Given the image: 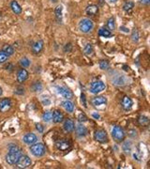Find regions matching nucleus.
<instances>
[{
  "mask_svg": "<svg viewBox=\"0 0 150 169\" xmlns=\"http://www.w3.org/2000/svg\"><path fill=\"white\" fill-rule=\"evenodd\" d=\"M30 152L35 157H41L46 153V148L42 143H35L30 147Z\"/></svg>",
  "mask_w": 150,
  "mask_h": 169,
  "instance_id": "1",
  "label": "nucleus"
},
{
  "mask_svg": "<svg viewBox=\"0 0 150 169\" xmlns=\"http://www.w3.org/2000/svg\"><path fill=\"white\" fill-rule=\"evenodd\" d=\"M94 28V23L87 18H84L79 23V29L83 33H88Z\"/></svg>",
  "mask_w": 150,
  "mask_h": 169,
  "instance_id": "2",
  "label": "nucleus"
},
{
  "mask_svg": "<svg viewBox=\"0 0 150 169\" xmlns=\"http://www.w3.org/2000/svg\"><path fill=\"white\" fill-rule=\"evenodd\" d=\"M32 162H31V159L27 156V155H21L16 163V166L18 168H21V169H23V168H28L30 167Z\"/></svg>",
  "mask_w": 150,
  "mask_h": 169,
  "instance_id": "3",
  "label": "nucleus"
},
{
  "mask_svg": "<svg viewBox=\"0 0 150 169\" xmlns=\"http://www.w3.org/2000/svg\"><path fill=\"white\" fill-rule=\"evenodd\" d=\"M112 136L116 142H122L125 138V133L120 126H114L112 130Z\"/></svg>",
  "mask_w": 150,
  "mask_h": 169,
  "instance_id": "4",
  "label": "nucleus"
},
{
  "mask_svg": "<svg viewBox=\"0 0 150 169\" xmlns=\"http://www.w3.org/2000/svg\"><path fill=\"white\" fill-rule=\"evenodd\" d=\"M105 88H106L105 84L102 81H101V80H98V81H95V82H93L91 84V86H90V92L93 93V94H98V93L102 92Z\"/></svg>",
  "mask_w": 150,
  "mask_h": 169,
  "instance_id": "5",
  "label": "nucleus"
},
{
  "mask_svg": "<svg viewBox=\"0 0 150 169\" xmlns=\"http://www.w3.org/2000/svg\"><path fill=\"white\" fill-rule=\"evenodd\" d=\"M94 138L96 141L102 144H105L108 142V136L104 130H97L94 133Z\"/></svg>",
  "mask_w": 150,
  "mask_h": 169,
  "instance_id": "6",
  "label": "nucleus"
},
{
  "mask_svg": "<svg viewBox=\"0 0 150 169\" xmlns=\"http://www.w3.org/2000/svg\"><path fill=\"white\" fill-rule=\"evenodd\" d=\"M12 107V102L9 98H5L0 100V112L1 113H7L10 110Z\"/></svg>",
  "mask_w": 150,
  "mask_h": 169,
  "instance_id": "7",
  "label": "nucleus"
},
{
  "mask_svg": "<svg viewBox=\"0 0 150 169\" xmlns=\"http://www.w3.org/2000/svg\"><path fill=\"white\" fill-rule=\"evenodd\" d=\"M57 92L60 96H62L63 98L67 99V100H70L73 98V93L72 91L66 87H57Z\"/></svg>",
  "mask_w": 150,
  "mask_h": 169,
  "instance_id": "8",
  "label": "nucleus"
},
{
  "mask_svg": "<svg viewBox=\"0 0 150 169\" xmlns=\"http://www.w3.org/2000/svg\"><path fill=\"white\" fill-rule=\"evenodd\" d=\"M56 147L58 150L66 151V150H69L70 149L71 145H70V142L69 140L61 139V140H58L56 142Z\"/></svg>",
  "mask_w": 150,
  "mask_h": 169,
  "instance_id": "9",
  "label": "nucleus"
},
{
  "mask_svg": "<svg viewBox=\"0 0 150 169\" xmlns=\"http://www.w3.org/2000/svg\"><path fill=\"white\" fill-rule=\"evenodd\" d=\"M22 155V151L21 152H10L6 155V161L10 165H14L16 164L19 157Z\"/></svg>",
  "mask_w": 150,
  "mask_h": 169,
  "instance_id": "10",
  "label": "nucleus"
},
{
  "mask_svg": "<svg viewBox=\"0 0 150 169\" xmlns=\"http://www.w3.org/2000/svg\"><path fill=\"white\" fill-rule=\"evenodd\" d=\"M91 103L95 107H104L107 104V99L104 96H97L92 99Z\"/></svg>",
  "mask_w": 150,
  "mask_h": 169,
  "instance_id": "11",
  "label": "nucleus"
},
{
  "mask_svg": "<svg viewBox=\"0 0 150 169\" xmlns=\"http://www.w3.org/2000/svg\"><path fill=\"white\" fill-rule=\"evenodd\" d=\"M132 105H133V103H132V100L130 97H128V96H125V97L122 98V100H121V106H122V108L125 111L131 110Z\"/></svg>",
  "mask_w": 150,
  "mask_h": 169,
  "instance_id": "12",
  "label": "nucleus"
},
{
  "mask_svg": "<svg viewBox=\"0 0 150 169\" xmlns=\"http://www.w3.org/2000/svg\"><path fill=\"white\" fill-rule=\"evenodd\" d=\"M23 140L27 145H33L38 141V136L35 133H27L26 135H24Z\"/></svg>",
  "mask_w": 150,
  "mask_h": 169,
  "instance_id": "13",
  "label": "nucleus"
},
{
  "mask_svg": "<svg viewBox=\"0 0 150 169\" xmlns=\"http://www.w3.org/2000/svg\"><path fill=\"white\" fill-rule=\"evenodd\" d=\"M28 78V72L26 69H20L17 72V80L19 83H23Z\"/></svg>",
  "mask_w": 150,
  "mask_h": 169,
  "instance_id": "14",
  "label": "nucleus"
},
{
  "mask_svg": "<svg viewBox=\"0 0 150 169\" xmlns=\"http://www.w3.org/2000/svg\"><path fill=\"white\" fill-rule=\"evenodd\" d=\"M52 119H53V121L54 123H60L63 121V119H64V116L62 114L61 111L59 110H55L52 114Z\"/></svg>",
  "mask_w": 150,
  "mask_h": 169,
  "instance_id": "15",
  "label": "nucleus"
},
{
  "mask_svg": "<svg viewBox=\"0 0 150 169\" xmlns=\"http://www.w3.org/2000/svg\"><path fill=\"white\" fill-rule=\"evenodd\" d=\"M43 49V41L42 40H37L33 43L32 45V52L35 54V55H38L40 54Z\"/></svg>",
  "mask_w": 150,
  "mask_h": 169,
  "instance_id": "16",
  "label": "nucleus"
},
{
  "mask_svg": "<svg viewBox=\"0 0 150 169\" xmlns=\"http://www.w3.org/2000/svg\"><path fill=\"white\" fill-rule=\"evenodd\" d=\"M63 128L65 130V132L67 133H72L74 131V122L70 118H67L64 121V125Z\"/></svg>",
  "mask_w": 150,
  "mask_h": 169,
  "instance_id": "17",
  "label": "nucleus"
},
{
  "mask_svg": "<svg viewBox=\"0 0 150 169\" xmlns=\"http://www.w3.org/2000/svg\"><path fill=\"white\" fill-rule=\"evenodd\" d=\"M75 129V132H76L77 135L79 137H83V136H85L86 133H87V130L86 128L82 124V123H78L76 125V128H74Z\"/></svg>",
  "mask_w": 150,
  "mask_h": 169,
  "instance_id": "18",
  "label": "nucleus"
},
{
  "mask_svg": "<svg viewBox=\"0 0 150 169\" xmlns=\"http://www.w3.org/2000/svg\"><path fill=\"white\" fill-rule=\"evenodd\" d=\"M62 107L69 113H72L74 111V104L72 102H70L69 100H67V101H64L62 102L61 104Z\"/></svg>",
  "mask_w": 150,
  "mask_h": 169,
  "instance_id": "19",
  "label": "nucleus"
},
{
  "mask_svg": "<svg viewBox=\"0 0 150 169\" xmlns=\"http://www.w3.org/2000/svg\"><path fill=\"white\" fill-rule=\"evenodd\" d=\"M86 13L88 15H91V16H96L98 12V7L96 6V5H89L86 10H85Z\"/></svg>",
  "mask_w": 150,
  "mask_h": 169,
  "instance_id": "20",
  "label": "nucleus"
},
{
  "mask_svg": "<svg viewBox=\"0 0 150 169\" xmlns=\"http://www.w3.org/2000/svg\"><path fill=\"white\" fill-rule=\"evenodd\" d=\"M10 8H11L12 11H13L15 14H21V13H22V8H21V6L18 4V2L15 1V0H13V1L10 3Z\"/></svg>",
  "mask_w": 150,
  "mask_h": 169,
  "instance_id": "21",
  "label": "nucleus"
},
{
  "mask_svg": "<svg viewBox=\"0 0 150 169\" xmlns=\"http://www.w3.org/2000/svg\"><path fill=\"white\" fill-rule=\"evenodd\" d=\"M2 51L8 56V57H10V56H12L13 54H14V48L11 46V45H10V44H5L4 46H3V48H2Z\"/></svg>",
  "mask_w": 150,
  "mask_h": 169,
  "instance_id": "22",
  "label": "nucleus"
},
{
  "mask_svg": "<svg viewBox=\"0 0 150 169\" xmlns=\"http://www.w3.org/2000/svg\"><path fill=\"white\" fill-rule=\"evenodd\" d=\"M98 36H101L102 38H111L112 37V32L104 27L101 28L98 30Z\"/></svg>",
  "mask_w": 150,
  "mask_h": 169,
  "instance_id": "23",
  "label": "nucleus"
},
{
  "mask_svg": "<svg viewBox=\"0 0 150 169\" xmlns=\"http://www.w3.org/2000/svg\"><path fill=\"white\" fill-rule=\"evenodd\" d=\"M133 8H134V3L133 2H131V1H128V2H126L124 5H123V10H124V11H126V12H128V13H130L132 10H133Z\"/></svg>",
  "mask_w": 150,
  "mask_h": 169,
  "instance_id": "24",
  "label": "nucleus"
},
{
  "mask_svg": "<svg viewBox=\"0 0 150 169\" xmlns=\"http://www.w3.org/2000/svg\"><path fill=\"white\" fill-rule=\"evenodd\" d=\"M138 123L142 126H147L149 124V118L145 116H140L138 117Z\"/></svg>",
  "mask_w": 150,
  "mask_h": 169,
  "instance_id": "25",
  "label": "nucleus"
},
{
  "mask_svg": "<svg viewBox=\"0 0 150 169\" xmlns=\"http://www.w3.org/2000/svg\"><path fill=\"white\" fill-rule=\"evenodd\" d=\"M106 26L108 27V30H110V31L115 29V19L113 17H111L110 19H108Z\"/></svg>",
  "mask_w": 150,
  "mask_h": 169,
  "instance_id": "26",
  "label": "nucleus"
},
{
  "mask_svg": "<svg viewBox=\"0 0 150 169\" xmlns=\"http://www.w3.org/2000/svg\"><path fill=\"white\" fill-rule=\"evenodd\" d=\"M84 52L85 55L87 56H91L94 52V49H93V46L91 43H87L85 46V49H84Z\"/></svg>",
  "mask_w": 150,
  "mask_h": 169,
  "instance_id": "27",
  "label": "nucleus"
},
{
  "mask_svg": "<svg viewBox=\"0 0 150 169\" xmlns=\"http://www.w3.org/2000/svg\"><path fill=\"white\" fill-rule=\"evenodd\" d=\"M122 150L126 152V153H130L131 150V143L130 141H126L122 146Z\"/></svg>",
  "mask_w": 150,
  "mask_h": 169,
  "instance_id": "28",
  "label": "nucleus"
},
{
  "mask_svg": "<svg viewBox=\"0 0 150 169\" xmlns=\"http://www.w3.org/2000/svg\"><path fill=\"white\" fill-rule=\"evenodd\" d=\"M62 11H63V7L62 6H58L56 9V16L58 22L62 21Z\"/></svg>",
  "mask_w": 150,
  "mask_h": 169,
  "instance_id": "29",
  "label": "nucleus"
},
{
  "mask_svg": "<svg viewBox=\"0 0 150 169\" xmlns=\"http://www.w3.org/2000/svg\"><path fill=\"white\" fill-rule=\"evenodd\" d=\"M20 65L23 67V68H27L30 66V60L27 58V57H23L21 58L20 60Z\"/></svg>",
  "mask_w": 150,
  "mask_h": 169,
  "instance_id": "30",
  "label": "nucleus"
},
{
  "mask_svg": "<svg viewBox=\"0 0 150 169\" xmlns=\"http://www.w3.org/2000/svg\"><path fill=\"white\" fill-rule=\"evenodd\" d=\"M32 90L34 91V92H40V91H41L42 90V85L40 83V82H35L33 85H32Z\"/></svg>",
  "mask_w": 150,
  "mask_h": 169,
  "instance_id": "31",
  "label": "nucleus"
},
{
  "mask_svg": "<svg viewBox=\"0 0 150 169\" xmlns=\"http://www.w3.org/2000/svg\"><path fill=\"white\" fill-rule=\"evenodd\" d=\"M42 119L44 120L45 122H50V121L52 120V113H51V112H49V111L43 113V115H42Z\"/></svg>",
  "mask_w": 150,
  "mask_h": 169,
  "instance_id": "32",
  "label": "nucleus"
},
{
  "mask_svg": "<svg viewBox=\"0 0 150 169\" xmlns=\"http://www.w3.org/2000/svg\"><path fill=\"white\" fill-rule=\"evenodd\" d=\"M9 151L10 152H21L22 149L17 146V145H10L9 146Z\"/></svg>",
  "mask_w": 150,
  "mask_h": 169,
  "instance_id": "33",
  "label": "nucleus"
},
{
  "mask_svg": "<svg viewBox=\"0 0 150 169\" xmlns=\"http://www.w3.org/2000/svg\"><path fill=\"white\" fill-rule=\"evenodd\" d=\"M110 67L109 65V62L107 60H102L101 62H99V68H101L102 70H108Z\"/></svg>",
  "mask_w": 150,
  "mask_h": 169,
  "instance_id": "34",
  "label": "nucleus"
},
{
  "mask_svg": "<svg viewBox=\"0 0 150 169\" xmlns=\"http://www.w3.org/2000/svg\"><path fill=\"white\" fill-rule=\"evenodd\" d=\"M9 57L3 52V51H0V64H3L8 60Z\"/></svg>",
  "mask_w": 150,
  "mask_h": 169,
  "instance_id": "35",
  "label": "nucleus"
},
{
  "mask_svg": "<svg viewBox=\"0 0 150 169\" xmlns=\"http://www.w3.org/2000/svg\"><path fill=\"white\" fill-rule=\"evenodd\" d=\"M131 40L134 41V42H137L139 40V33L137 31V29H134L133 32H132V35H131Z\"/></svg>",
  "mask_w": 150,
  "mask_h": 169,
  "instance_id": "36",
  "label": "nucleus"
},
{
  "mask_svg": "<svg viewBox=\"0 0 150 169\" xmlns=\"http://www.w3.org/2000/svg\"><path fill=\"white\" fill-rule=\"evenodd\" d=\"M36 129L39 133H43L44 132V126L40 123H37L36 124Z\"/></svg>",
  "mask_w": 150,
  "mask_h": 169,
  "instance_id": "37",
  "label": "nucleus"
},
{
  "mask_svg": "<svg viewBox=\"0 0 150 169\" xmlns=\"http://www.w3.org/2000/svg\"><path fill=\"white\" fill-rule=\"evenodd\" d=\"M78 120H79L80 122H85V121H87V117H86L85 115L81 114V115L78 116Z\"/></svg>",
  "mask_w": 150,
  "mask_h": 169,
  "instance_id": "38",
  "label": "nucleus"
},
{
  "mask_svg": "<svg viewBox=\"0 0 150 169\" xmlns=\"http://www.w3.org/2000/svg\"><path fill=\"white\" fill-rule=\"evenodd\" d=\"M128 133H129V135L131 136V137H136V136H137V132H136L135 130H130V131L128 132Z\"/></svg>",
  "mask_w": 150,
  "mask_h": 169,
  "instance_id": "39",
  "label": "nucleus"
},
{
  "mask_svg": "<svg viewBox=\"0 0 150 169\" xmlns=\"http://www.w3.org/2000/svg\"><path fill=\"white\" fill-rule=\"evenodd\" d=\"M23 90H24L23 87H18L14 92H15L16 94H23V92H24Z\"/></svg>",
  "mask_w": 150,
  "mask_h": 169,
  "instance_id": "40",
  "label": "nucleus"
},
{
  "mask_svg": "<svg viewBox=\"0 0 150 169\" xmlns=\"http://www.w3.org/2000/svg\"><path fill=\"white\" fill-rule=\"evenodd\" d=\"M105 1H106L108 4H110V5H113V4H115V3L117 2V0H105Z\"/></svg>",
  "mask_w": 150,
  "mask_h": 169,
  "instance_id": "41",
  "label": "nucleus"
},
{
  "mask_svg": "<svg viewBox=\"0 0 150 169\" xmlns=\"http://www.w3.org/2000/svg\"><path fill=\"white\" fill-rule=\"evenodd\" d=\"M140 2L143 4V5H148L150 3V0H140Z\"/></svg>",
  "mask_w": 150,
  "mask_h": 169,
  "instance_id": "42",
  "label": "nucleus"
},
{
  "mask_svg": "<svg viewBox=\"0 0 150 169\" xmlns=\"http://www.w3.org/2000/svg\"><path fill=\"white\" fill-rule=\"evenodd\" d=\"M82 102H84V105H85V107H86L87 105L85 103V94H83V93H82Z\"/></svg>",
  "mask_w": 150,
  "mask_h": 169,
  "instance_id": "43",
  "label": "nucleus"
},
{
  "mask_svg": "<svg viewBox=\"0 0 150 169\" xmlns=\"http://www.w3.org/2000/svg\"><path fill=\"white\" fill-rule=\"evenodd\" d=\"M120 29H122V31L126 32V33L130 32V29H129V28H127V27H120Z\"/></svg>",
  "mask_w": 150,
  "mask_h": 169,
  "instance_id": "44",
  "label": "nucleus"
},
{
  "mask_svg": "<svg viewBox=\"0 0 150 169\" xmlns=\"http://www.w3.org/2000/svg\"><path fill=\"white\" fill-rule=\"evenodd\" d=\"M92 116L95 117V118H97V119L99 118V115H98H98H97V114H92Z\"/></svg>",
  "mask_w": 150,
  "mask_h": 169,
  "instance_id": "45",
  "label": "nucleus"
},
{
  "mask_svg": "<svg viewBox=\"0 0 150 169\" xmlns=\"http://www.w3.org/2000/svg\"><path fill=\"white\" fill-rule=\"evenodd\" d=\"M3 94V90H2V88L1 87H0V96H1Z\"/></svg>",
  "mask_w": 150,
  "mask_h": 169,
  "instance_id": "46",
  "label": "nucleus"
}]
</instances>
